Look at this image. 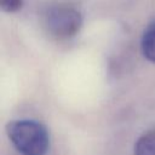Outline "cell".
<instances>
[{
    "label": "cell",
    "instance_id": "cell-3",
    "mask_svg": "<svg viewBox=\"0 0 155 155\" xmlns=\"http://www.w3.org/2000/svg\"><path fill=\"white\" fill-rule=\"evenodd\" d=\"M140 47L144 57L155 63V22L150 23L143 33Z\"/></svg>",
    "mask_w": 155,
    "mask_h": 155
},
{
    "label": "cell",
    "instance_id": "cell-1",
    "mask_svg": "<svg viewBox=\"0 0 155 155\" xmlns=\"http://www.w3.org/2000/svg\"><path fill=\"white\" fill-rule=\"evenodd\" d=\"M6 133L21 155H46L50 148L47 128L34 120H15L6 126Z\"/></svg>",
    "mask_w": 155,
    "mask_h": 155
},
{
    "label": "cell",
    "instance_id": "cell-2",
    "mask_svg": "<svg viewBox=\"0 0 155 155\" xmlns=\"http://www.w3.org/2000/svg\"><path fill=\"white\" fill-rule=\"evenodd\" d=\"M42 24L51 36L65 40L79 33L82 24V16L75 6L67 2H59L45 10Z\"/></svg>",
    "mask_w": 155,
    "mask_h": 155
},
{
    "label": "cell",
    "instance_id": "cell-5",
    "mask_svg": "<svg viewBox=\"0 0 155 155\" xmlns=\"http://www.w3.org/2000/svg\"><path fill=\"white\" fill-rule=\"evenodd\" d=\"M0 6L5 12H16L22 7V0H0Z\"/></svg>",
    "mask_w": 155,
    "mask_h": 155
},
{
    "label": "cell",
    "instance_id": "cell-4",
    "mask_svg": "<svg viewBox=\"0 0 155 155\" xmlns=\"http://www.w3.org/2000/svg\"><path fill=\"white\" fill-rule=\"evenodd\" d=\"M134 155H155V130L143 133L133 148Z\"/></svg>",
    "mask_w": 155,
    "mask_h": 155
}]
</instances>
